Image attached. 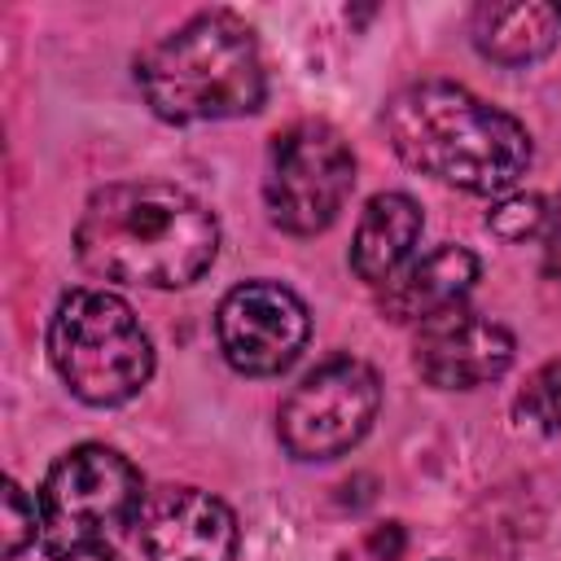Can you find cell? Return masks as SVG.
<instances>
[{"label": "cell", "mask_w": 561, "mask_h": 561, "mask_svg": "<svg viewBox=\"0 0 561 561\" xmlns=\"http://www.w3.org/2000/svg\"><path fill=\"white\" fill-rule=\"evenodd\" d=\"M75 254L101 280L180 289L215 263L219 224L175 184L123 180L88 197L75 228Z\"/></svg>", "instance_id": "cell-1"}, {"label": "cell", "mask_w": 561, "mask_h": 561, "mask_svg": "<svg viewBox=\"0 0 561 561\" xmlns=\"http://www.w3.org/2000/svg\"><path fill=\"white\" fill-rule=\"evenodd\" d=\"M386 136L412 171L465 193H504L530 167V131L443 79L399 88L386 105Z\"/></svg>", "instance_id": "cell-2"}, {"label": "cell", "mask_w": 561, "mask_h": 561, "mask_svg": "<svg viewBox=\"0 0 561 561\" xmlns=\"http://www.w3.org/2000/svg\"><path fill=\"white\" fill-rule=\"evenodd\" d=\"M136 88L167 123L241 118L263 105V53L245 18L202 9L136 57Z\"/></svg>", "instance_id": "cell-3"}, {"label": "cell", "mask_w": 561, "mask_h": 561, "mask_svg": "<svg viewBox=\"0 0 561 561\" xmlns=\"http://www.w3.org/2000/svg\"><path fill=\"white\" fill-rule=\"evenodd\" d=\"M48 359L92 408L127 403L153 377V346L136 311L110 289H70L48 320Z\"/></svg>", "instance_id": "cell-4"}, {"label": "cell", "mask_w": 561, "mask_h": 561, "mask_svg": "<svg viewBox=\"0 0 561 561\" xmlns=\"http://www.w3.org/2000/svg\"><path fill=\"white\" fill-rule=\"evenodd\" d=\"M140 473L105 443L66 451L39 491V543L53 561H114V539L140 517Z\"/></svg>", "instance_id": "cell-5"}, {"label": "cell", "mask_w": 561, "mask_h": 561, "mask_svg": "<svg viewBox=\"0 0 561 561\" xmlns=\"http://www.w3.org/2000/svg\"><path fill=\"white\" fill-rule=\"evenodd\" d=\"M355 188V153L346 136L320 118H298L272 136L263 202L276 228L294 237L324 232Z\"/></svg>", "instance_id": "cell-6"}, {"label": "cell", "mask_w": 561, "mask_h": 561, "mask_svg": "<svg viewBox=\"0 0 561 561\" xmlns=\"http://www.w3.org/2000/svg\"><path fill=\"white\" fill-rule=\"evenodd\" d=\"M377 408V373L355 355H333L285 394L276 412V434L298 460H333L346 456L373 430Z\"/></svg>", "instance_id": "cell-7"}, {"label": "cell", "mask_w": 561, "mask_h": 561, "mask_svg": "<svg viewBox=\"0 0 561 561\" xmlns=\"http://www.w3.org/2000/svg\"><path fill=\"white\" fill-rule=\"evenodd\" d=\"M311 320L294 289L276 280H245L224 294L215 316V337L224 359L245 377H272L298 359Z\"/></svg>", "instance_id": "cell-8"}, {"label": "cell", "mask_w": 561, "mask_h": 561, "mask_svg": "<svg viewBox=\"0 0 561 561\" xmlns=\"http://www.w3.org/2000/svg\"><path fill=\"white\" fill-rule=\"evenodd\" d=\"M412 364L438 390H473L508 373L513 333L469 307H451L416 324Z\"/></svg>", "instance_id": "cell-9"}, {"label": "cell", "mask_w": 561, "mask_h": 561, "mask_svg": "<svg viewBox=\"0 0 561 561\" xmlns=\"http://www.w3.org/2000/svg\"><path fill=\"white\" fill-rule=\"evenodd\" d=\"M140 543L149 561H232L237 517L197 486H158L140 504Z\"/></svg>", "instance_id": "cell-10"}, {"label": "cell", "mask_w": 561, "mask_h": 561, "mask_svg": "<svg viewBox=\"0 0 561 561\" xmlns=\"http://www.w3.org/2000/svg\"><path fill=\"white\" fill-rule=\"evenodd\" d=\"M478 280V259L465 245H434L430 254L403 263L381 285V316L394 324H425L438 311L460 307Z\"/></svg>", "instance_id": "cell-11"}, {"label": "cell", "mask_w": 561, "mask_h": 561, "mask_svg": "<svg viewBox=\"0 0 561 561\" xmlns=\"http://www.w3.org/2000/svg\"><path fill=\"white\" fill-rule=\"evenodd\" d=\"M421 241V206L408 193H377L368 197L355 241H351V272L368 285H386Z\"/></svg>", "instance_id": "cell-12"}, {"label": "cell", "mask_w": 561, "mask_h": 561, "mask_svg": "<svg viewBox=\"0 0 561 561\" xmlns=\"http://www.w3.org/2000/svg\"><path fill=\"white\" fill-rule=\"evenodd\" d=\"M469 35L482 57L500 66H526L561 44V4H478Z\"/></svg>", "instance_id": "cell-13"}, {"label": "cell", "mask_w": 561, "mask_h": 561, "mask_svg": "<svg viewBox=\"0 0 561 561\" xmlns=\"http://www.w3.org/2000/svg\"><path fill=\"white\" fill-rule=\"evenodd\" d=\"M513 412L535 430H548V434L561 430V355H552L543 368L530 373V381L517 390Z\"/></svg>", "instance_id": "cell-14"}, {"label": "cell", "mask_w": 561, "mask_h": 561, "mask_svg": "<svg viewBox=\"0 0 561 561\" xmlns=\"http://www.w3.org/2000/svg\"><path fill=\"white\" fill-rule=\"evenodd\" d=\"M543 224H548V210H543V197H535V193H513L486 210V228L500 241H526Z\"/></svg>", "instance_id": "cell-15"}, {"label": "cell", "mask_w": 561, "mask_h": 561, "mask_svg": "<svg viewBox=\"0 0 561 561\" xmlns=\"http://www.w3.org/2000/svg\"><path fill=\"white\" fill-rule=\"evenodd\" d=\"M39 535V508L26 500V491L9 478L4 482V557L13 561L26 543H35Z\"/></svg>", "instance_id": "cell-16"}, {"label": "cell", "mask_w": 561, "mask_h": 561, "mask_svg": "<svg viewBox=\"0 0 561 561\" xmlns=\"http://www.w3.org/2000/svg\"><path fill=\"white\" fill-rule=\"evenodd\" d=\"M403 543H408V535H403L399 522H386V526H377V530L368 535V552H373L377 561H399V557H403Z\"/></svg>", "instance_id": "cell-17"}, {"label": "cell", "mask_w": 561, "mask_h": 561, "mask_svg": "<svg viewBox=\"0 0 561 561\" xmlns=\"http://www.w3.org/2000/svg\"><path fill=\"white\" fill-rule=\"evenodd\" d=\"M557 232H561V197H557Z\"/></svg>", "instance_id": "cell-18"}]
</instances>
